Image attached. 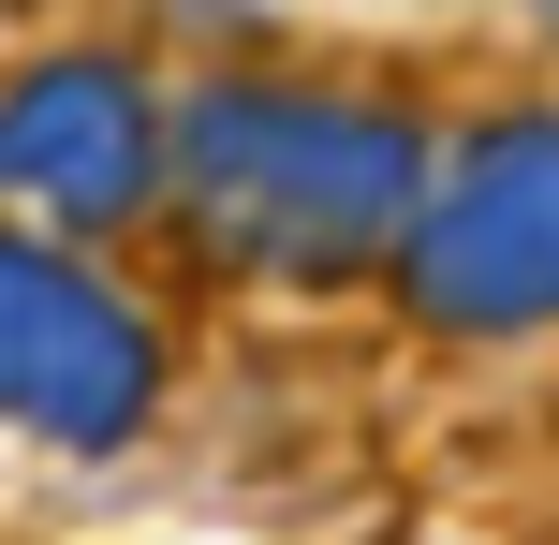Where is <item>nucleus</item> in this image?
<instances>
[{
	"mask_svg": "<svg viewBox=\"0 0 559 545\" xmlns=\"http://www.w3.org/2000/svg\"><path fill=\"white\" fill-rule=\"evenodd\" d=\"M177 177H192V222L251 265H368L427 192V147L368 104H309V88H206L177 118Z\"/></svg>",
	"mask_w": 559,
	"mask_h": 545,
	"instance_id": "1",
	"label": "nucleus"
},
{
	"mask_svg": "<svg viewBox=\"0 0 559 545\" xmlns=\"http://www.w3.org/2000/svg\"><path fill=\"white\" fill-rule=\"evenodd\" d=\"M147 383H163L147 324L118 310L104 281H74L59 251L0 236V413L45 428V442H133Z\"/></svg>",
	"mask_w": 559,
	"mask_h": 545,
	"instance_id": "3",
	"label": "nucleus"
},
{
	"mask_svg": "<svg viewBox=\"0 0 559 545\" xmlns=\"http://www.w3.org/2000/svg\"><path fill=\"white\" fill-rule=\"evenodd\" d=\"M413 295L442 324H531L559 295V133L501 118L442 163V192H413Z\"/></svg>",
	"mask_w": 559,
	"mask_h": 545,
	"instance_id": "2",
	"label": "nucleus"
},
{
	"mask_svg": "<svg viewBox=\"0 0 559 545\" xmlns=\"http://www.w3.org/2000/svg\"><path fill=\"white\" fill-rule=\"evenodd\" d=\"M163 133H147V88L118 59H45L29 88H0V192H45L74 222H118L147 192Z\"/></svg>",
	"mask_w": 559,
	"mask_h": 545,
	"instance_id": "4",
	"label": "nucleus"
}]
</instances>
